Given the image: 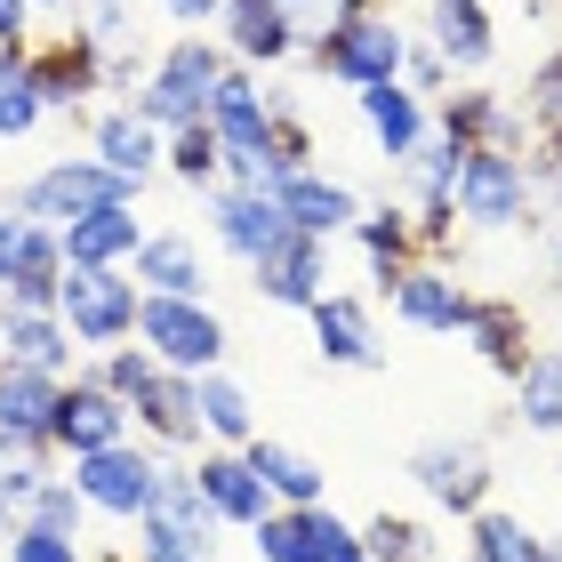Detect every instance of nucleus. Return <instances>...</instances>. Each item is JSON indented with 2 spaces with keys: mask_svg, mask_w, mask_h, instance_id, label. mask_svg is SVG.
<instances>
[{
  "mask_svg": "<svg viewBox=\"0 0 562 562\" xmlns=\"http://www.w3.org/2000/svg\"><path fill=\"white\" fill-rule=\"evenodd\" d=\"M130 434H137V411L81 362V378H65V402H57V434H48V450H57V458H89V450L130 442Z\"/></svg>",
  "mask_w": 562,
  "mask_h": 562,
  "instance_id": "nucleus-12",
  "label": "nucleus"
},
{
  "mask_svg": "<svg viewBox=\"0 0 562 562\" xmlns=\"http://www.w3.org/2000/svg\"><path fill=\"white\" fill-rule=\"evenodd\" d=\"M515 426L562 442V346H539L522 362V378H515Z\"/></svg>",
  "mask_w": 562,
  "mask_h": 562,
  "instance_id": "nucleus-32",
  "label": "nucleus"
},
{
  "mask_svg": "<svg viewBox=\"0 0 562 562\" xmlns=\"http://www.w3.org/2000/svg\"><path fill=\"white\" fill-rule=\"evenodd\" d=\"M273 201L290 210V225L297 234H314V241H338V234H353L362 225V210L370 201L346 186V177H329V169H297V177H281L273 186Z\"/></svg>",
  "mask_w": 562,
  "mask_h": 562,
  "instance_id": "nucleus-19",
  "label": "nucleus"
},
{
  "mask_svg": "<svg viewBox=\"0 0 562 562\" xmlns=\"http://www.w3.org/2000/svg\"><path fill=\"white\" fill-rule=\"evenodd\" d=\"M305 322H314V353H322L329 370H386V346H378V322H370L362 297L329 290Z\"/></svg>",
  "mask_w": 562,
  "mask_h": 562,
  "instance_id": "nucleus-24",
  "label": "nucleus"
},
{
  "mask_svg": "<svg viewBox=\"0 0 562 562\" xmlns=\"http://www.w3.org/2000/svg\"><path fill=\"white\" fill-rule=\"evenodd\" d=\"M402 474L418 482V498L434 506V515H458V522H474L482 506H491V450L474 442V434H434V442H418L411 458H402Z\"/></svg>",
  "mask_w": 562,
  "mask_h": 562,
  "instance_id": "nucleus-8",
  "label": "nucleus"
},
{
  "mask_svg": "<svg viewBox=\"0 0 562 562\" xmlns=\"http://www.w3.org/2000/svg\"><path fill=\"white\" fill-rule=\"evenodd\" d=\"M57 402H65V378L57 370L0 362V434H9V442L48 450V434H57Z\"/></svg>",
  "mask_w": 562,
  "mask_h": 562,
  "instance_id": "nucleus-23",
  "label": "nucleus"
},
{
  "mask_svg": "<svg viewBox=\"0 0 562 562\" xmlns=\"http://www.w3.org/2000/svg\"><path fill=\"white\" fill-rule=\"evenodd\" d=\"M0 305H9V290H0Z\"/></svg>",
  "mask_w": 562,
  "mask_h": 562,
  "instance_id": "nucleus-54",
  "label": "nucleus"
},
{
  "mask_svg": "<svg viewBox=\"0 0 562 562\" xmlns=\"http://www.w3.org/2000/svg\"><path fill=\"white\" fill-rule=\"evenodd\" d=\"M9 547V562H89L81 539H65V530H41V522H24L16 539H0Z\"/></svg>",
  "mask_w": 562,
  "mask_h": 562,
  "instance_id": "nucleus-43",
  "label": "nucleus"
},
{
  "mask_svg": "<svg viewBox=\"0 0 562 562\" xmlns=\"http://www.w3.org/2000/svg\"><path fill=\"white\" fill-rule=\"evenodd\" d=\"M353 241H362V258H370V273H378V290L402 273V266H418V210H362V225H353Z\"/></svg>",
  "mask_w": 562,
  "mask_h": 562,
  "instance_id": "nucleus-31",
  "label": "nucleus"
},
{
  "mask_svg": "<svg viewBox=\"0 0 562 562\" xmlns=\"http://www.w3.org/2000/svg\"><path fill=\"white\" fill-rule=\"evenodd\" d=\"M426 41L450 57L458 81H482L498 65V24L482 0H426Z\"/></svg>",
  "mask_w": 562,
  "mask_h": 562,
  "instance_id": "nucleus-22",
  "label": "nucleus"
},
{
  "mask_svg": "<svg viewBox=\"0 0 562 562\" xmlns=\"http://www.w3.org/2000/svg\"><path fill=\"white\" fill-rule=\"evenodd\" d=\"M467 346L506 378V386H515L522 362L539 353V346H530V322H522V305H515V297H482V305H474V322H467Z\"/></svg>",
  "mask_w": 562,
  "mask_h": 562,
  "instance_id": "nucleus-29",
  "label": "nucleus"
},
{
  "mask_svg": "<svg viewBox=\"0 0 562 562\" xmlns=\"http://www.w3.org/2000/svg\"><path fill=\"white\" fill-rule=\"evenodd\" d=\"M249 281H258L266 305H290V314H314V305L329 297V241L314 234H281L258 266H249Z\"/></svg>",
  "mask_w": 562,
  "mask_h": 562,
  "instance_id": "nucleus-15",
  "label": "nucleus"
},
{
  "mask_svg": "<svg viewBox=\"0 0 562 562\" xmlns=\"http://www.w3.org/2000/svg\"><path fill=\"white\" fill-rule=\"evenodd\" d=\"M386 305H394L402 329H426V338H467V322H474L482 297H474L442 258H418V266H402V273L386 281Z\"/></svg>",
  "mask_w": 562,
  "mask_h": 562,
  "instance_id": "nucleus-11",
  "label": "nucleus"
},
{
  "mask_svg": "<svg viewBox=\"0 0 562 562\" xmlns=\"http://www.w3.org/2000/svg\"><path fill=\"white\" fill-rule=\"evenodd\" d=\"M169 24H186V33H217V16H225V0H161Z\"/></svg>",
  "mask_w": 562,
  "mask_h": 562,
  "instance_id": "nucleus-45",
  "label": "nucleus"
},
{
  "mask_svg": "<svg viewBox=\"0 0 562 562\" xmlns=\"http://www.w3.org/2000/svg\"><path fill=\"white\" fill-rule=\"evenodd\" d=\"M467 554L474 562H554V539H539L522 515H506V506H482L467 522Z\"/></svg>",
  "mask_w": 562,
  "mask_h": 562,
  "instance_id": "nucleus-33",
  "label": "nucleus"
},
{
  "mask_svg": "<svg viewBox=\"0 0 562 562\" xmlns=\"http://www.w3.org/2000/svg\"><path fill=\"white\" fill-rule=\"evenodd\" d=\"M16 530H24V498L0 491V539H16Z\"/></svg>",
  "mask_w": 562,
  "mask_h": 562,
  "instance_id": "nucleus-50",
  "label": "nucleus"
},
{
  "mask_svg": "<svg viewBox=\"0 0 562 562\" xmlns=\"http://www.w3.org/2000/svg\"><path fill=\"white\" fill-rule=\"evenodd\" d=\"M65 234L57 225H24V249H16V273H9V305H57L65 290Z\"/></svg>",
  "mask_w": 562,
  "mask_h": 562,
  "instance_id": "nucleus-30",
  "label": "nucleus"
},
{
  "mask_svg": "<svg viewBox=\"0 0 562 562\" xmlns=\"http://www.w3.org/2000/svg\"><path fill=\"white\" fill-rule=\"evenodd\" d=\"M530 153H539V177H547V210L562 217V137H539Z\"/></svg>",
  "mask_w": 562,
  "mask_h": 562,
  "instance_id": "nucleus-48",
  "label": "nucleus"
},
{
  "mask_svg": "<svg viewBox=\"0 0 562 562\" xmlns=\"http://www.w3.org/2000/svg\"><path fill=\"white\" fill-rule=\"evenodd\" d=\"M24 225L33 217H16L9 201H0V290H9V273H16V249H24Z\"/></svg>",
  "mask_w": 562,
  "mask_h": 562,
  "instance_id": "nucleus-46",
  "label": "nucleus"
},
{
  "mask_svg": "<svg viewBox=\"0 0 562 562\" xmlns=\"http://www.w3.org/2000/svg\"><path fill=\"white\" fill-rule=\"evenodd\" d=\"M153 297H210V258H201V241L193 234H177V225H161L145 249H137V266H130Z\"/></svg>",
  "mask_w": 562,
  "mask_h": 562,
  "instance_id": "nucleus-27",
  "label": "nucleus"
},
{
  "mask_svg": "<svg viewBox=\"0 0 562 562\" xmlns=\"http://www.w3.org/2000/svg\"><path fill=\"white\" fill-rule=\"evenodd\" d=\"M33 9H41V16H65V9H81V0H33Z\"/></svg>",
  "mask_w": 562,
  "mask_h": 562,
  "instance_id": "nucleus-51",
  "label": "nucleus"
},
{
  "mask_svg": "<svg viewBox=\"0 0 562 562\" xmlns=\"http://www.w3.org/2000/svg\"><path fill=\"white\" fill-rule=\"evenodd\" d=\"M217 41L234 48V65H249V72H273V65L305 57V33L290 24V9H281V0H225Z\"/></svg>",
  "mask_w": 562,
  "mask_h": 562,
  "instance_id": "nucleus-18",
  "label": "nucleus"
},
{
  "mask_svg": "<svg viewBox=\"0 0 562 562\" xmlns=\"http://www.w3.org/2000/svg\"><path fill=\"white\" fill-rule=\"evenodd\" d=\"M24 522H41V530H65V539H89V498H81V482L72 474H48L33 506H24Z\"/></svg>",
  "mask_w": 562,
  "mask_h": 562,
  "instance_id": "nucleus-39",
  "label": "nucleus"
},
{
  "mask_svg": "<svg viewBox=\"0 0 562 562\" xmlns=\"http://www.w3.org/2000/svg\"><path fill=\"white\" fill-rule=\"evenodd\" d=\"M225 72H234V48H225L217 33H177L161 57H153L145 81L121 97V105H137L161 137H177V130H193V121H210Z\"/></svg>",
  "mask_w": 562,
  "mask_h": 562,
  "instance_id": "nucleus-1",
  "label": "nucleus"
},
{
  "mask_svg": "<svg viewBox=\"0 0 562 562\" xmlns=\"http://www.w3.org/2000/svg\"><path fill=\"white\" fill-rule=\"evenodd\" d=\"M33 81H41L48 113H81L89 121V97L105 89V48H97L81 24H72L65 41H33Z\"/></svg>",
  "mask_w": 562,
  "mask_h": 562,
  "instance_id": "nucleus-14",
  "label": "nucleus"
},
{
  "mask_svg": "<svg viewBox=\"0 0 562 562\" xmlns=\"http://www.w3.org/2000/svg\"><path fill=\"white\" fill-rule=\"evenodd\" d=\"M249 467H258V482L273 491V506H329V467L322 458H305L290 442H273V434H258V442L241 450Z\"/></svg>",
  "mask_w": 562,
  "mask_h": 562,
  "instance_id": "nucleus-28",
  "label": "nucleus"
},
{
  "mask_svg": "<svg viewBox=\"0 0 562 562\" xmlns=\"http://www.w3.org/2000/svg\"><path fill=\"white\" fill-rule=\"evenodd\" d=\"M442 562H474V554H442Z\"/></svg>",
  "mask_w": 562,
  "mask_h": 562,
  "instance_id": "nucleus-52",
  "label": "nucleus"
},
{
  "mask_svg": "<svg viewBox=\"0 0 562 562\" xmlns=\"http://www.w3.org/2000/svg\"><path fill=\"white\" fill-rule=\"evenodd\" d=\"M362 547H370V562H442V547H434V530L418 515H370Z\"/></svg>",
  "mask_w": 562,
  "mask_h": 562,
  "instance_id": "nucleus-38",
  "label": "nucleus"
},
{
  "mask_svg": "<svg viewBox=\"0 0 562 562\" xmlns=\"http://www.w3.org/2000/svg\"><path fill=\"white\" fill-rule=\"evenodd\" d=\"M130 562H217V530H186L169 515L130 522Z\"/></svg>",
  "mask_w": 562,
  "mask_h": 562,
  "instance_id": "nucleus-36",
  "label": "nucleus"
},
{
  "mask_svg": "<svg viewBox=\"0 0 562 562\" xmlns=\"http://www.w3.org/2000/svg\"><path fill=\"white\" fill-rule=\"evenodd\" d=\"M362 562H370V554H362Z\"/></svg>",
  "mask_w": 562,
  "mask_h": 562,
  "instance_id": "nucleus-55",
  "label": "nucleus"
},
{
  "mask_svg": "<svg viewBox=\"0 0 562 562\" xmlns=\"http://www.w3.org/2000/svg\"><path fill=\"white\" fill-rule=\"evenodd\" d=\"M81 130H89V153H97V161L121 169L137 193H145V177H161V169H169V137L153 130L137 105H97Z\"/></svg>",
  "mask_w": 562,
  "mask_h": 562,
  "instance_id": "nucleus-17",
  "label": "nucleus"
},
{
  "mask_svg": "<svg viewBox=\"0 0 562 562\" xmlns=\"http://www.w3.org/2000/svg\"><path fill=\"white\" fill-rule=\"evenodd\" d=\"M161 467L169 458L145 442V434H130V442H113V450H89V458H72V482H81V498H89V515H105V522H145L153 515V498H161Z\"/></svg>",
  "mask_w": 562,
  "mask_h": 562,
  "instance_id": "nucleus-7",
  "label": "nucleus"
},
{
  "mask_svg": "<svg viewBox=\"0 0 562 562\" xmlns=\"http://www.w3.org/2000/svg\"><path fill=\"white\" fill-rule=\"evenodd\" d=\"M402 81H411V89L426 97V105H442L458 72H450V57H442V48H434V41H411V65H402Z\"/></svg>",
  "mask_w": 562,
  "mask_h": 562,
  "instance_id": "nucleus-44",
  "label": "nucleus"
},
{
  "mask_svg": "<svg viewBox=\"0 0 562 562\" xmlns=\"http://www.w3.org/2000/svg\"><path fill=\"white\" fill-rule=\"evenodd\" d=\"M258 562H362V530H353L338 506H273V515L249 530Z\"/></svg>",
  "mask_w": 562,
  "mask_h": 562,
  "instance_id": "nucleus-9",
  "label": "nucleus"
},
{
  "mask_svg": "<svg viewBox=\"0 0 562 562\" xmlns=\"http://www.w3.org/2000/svg\"><path fill=\"white\" fill-rule=\"evenodd\" d=\"M137 305H145V281L130 266H72L65 290H57V314L72 329L81 353H113L137 338Z\"/></svg>",
  "mask_w": 562,
  "mask_h": 562,
  "instance_id": "nucleus-4",
  "label": "nucleus"
},
{
  "mask_svg": "<svg viewBox=\"0 0 562 562\" xmlns=\"http://www.w3.org/2000/svg\"><path fill=\"white\" fill-rule=\"evenodd\" d=\"M113 201H137V186L121 169H105L97 153H57V161H41L9 193V210L33 217V225H72V217H89V210H113Z\"/></svg>",
  "mask_w": 562,
  "mask_h": 562,
  "instance_id": "nucleus-3",
  "label": "nucleus"
},
{
  "mask_svg": "<svg viewBox=\"0 0 562 562\" xmlns=\"http://www.w3.org/2000/svg\"><path fill=\"white\" fill-rule=\"evenodd\" d=\"M193 474H201V498L217 506L225 530H258V522L273 515V491L258 482V467H249L241 450H217V442H210V450L193 458Z\"/></svg>",
  "mask_w": 562,
  "mask_h": 562,
  "instance_id": "nucleus-25",
  "label": "nucleus"
},
{
  "mask_svg": "<svg viewBox=\"0 0 562 562\" xmlns=\"http://www.w3.org/2000/svg\"><path fill=\"white\" fill-rule=\"evenodd\" d=\"M48 121V105H41V81H33V41L24 48H0V145L9 137H33Z\"/></svg>",
  "mask_w": 562,
  "mask_h": 562,
  "instance_id": "nucleus-35",
  "label": "nucleus"
},
{
  "mask_svg": "<svg viewBox=\"0 0 562 562\" xmlns=\"http://www.w3.org/2000/svg\"><path fill=\"white\" fill-rule=\"evenodd\" d=\"M201 426H210L217 450H249L258 442V402L241 394V378H225V370L201 378Z\"/></svg>",
  "mask_w": 562,
  "mask_h": 562,
  "instance_id": "nucleus-34",
  "label": "nucleus"
},
{
  "mask_svg": "<svg viewBox=\"0 0 562 562\" xmlns=\"http://www.w3.org/2000/svg\"><path fill=\"white\" fill-rule=\"evenodd\" d=\"M353 105H362V121H370V137H378V153H386V169H394V177L426 153V137H434V105H426V97H418L411 81L362 89Z\"/></svg>",
  "mask_w": 562,
  "mask_h": 562,
  "instance_id": "nucleus-20",
  "label": "nucleus"
},
{
  "mask_svg": "<svg viewBox=\"0 0 562 562\" xmlns=\"http://www.w3.org/2000/svg\"><path fill=\"white\" fill-rule=\"evenodd\" d=\"M57 234H65V266H137L153 225H145L137 201H113V210H89V217L57 225Z\"/></svg>",
  "mask_w": 562,
  "mask_h": 562,
  "instance_id": "nucleus-26",
  "label": "nucleus"
},
{
  "mask_svg": "<svg viewBox=\"0 0 562 562\" xmlns=\"http://www.w3.org/2000/svg\"><path fill=\"white\" fill-rule=\"evenodd\" d=\"M137 346L161 370H186V378H210V370H225V353H234L225 322L210 314V297H153V290L137 305Z\"/></svg>",
  "mask_w": 562,
  "mask_h": 562,
  "instance_id": "nucleus-6",
  "label": "nucleus"
},
{
  "mask_svg": "<svg viewBox=\"0 0 562 562\" xmlns=\"http://www.w3.org/2000/svg\"><path fill=\"white\" fill-rule=\"evenodd\" d=\"M169 177H177V186H193V193L225 186V137L210 130V121H193V130L169 137Z\"/></svg>",
  "mask_w": 562,
  "mask_h": 562,
  "instance_id": "nucleus-37",
  "label": "nucleus"
},
{
  "mask_svg": "<svg viewBox=\"0 0 562 562\" xmlns=\"http://www.w3.org/2000/svg\"><path fill=\"white\" fill-rule=\"evenodd\" d=\"M554 562H562V539H554Z\"/></svg>",
  "mask_w": 562,
  "mask_h": 562,
  "instance_id": "nucleus-53",
  "label": "nucleus"
},
{
  "mask_svg": "<svg viewBox=\"0 0 562 562\" xmlns=\"http://www.w3.org/2000/svg\"><path fill=\"white\" fill-rule=\"evenodd\" d=\"M201 210H210V241L225 249V258H241V266H258L281 234H297L290 210H281L273 193H258V186H210Z\"/></svg>",
  "mask_w": 562,
  "mask_h": 562,
  "instance_id": "nucleus-13",
  "label": "nucleus"
},
{
  "mask_svg": "<svg viewBox=\"0 0 562 562\" xmlns=\"http://www.w3.org/2000/svg\"><path fill=\"white\" fill-rule=\"evenodd\" d=\"M522 113H530V130H539V137H562V48L522 81Z\"/></svg>",
  "mask_w": 562,
  "mask_h": 562,
  "instance_id": "nucleus-41",
  "label": "nucleus"
},
{
  "mask_svg": "<svg viewBox=\"0 0 562 562\" xmlns=\"http://www.w3.org/2000/svg\"><path fill=\"white\" fill-rule=\"evenodd\" d=\"M89 370L105 378V386H113L121 402H130V411L153 394V378H161V362H153V353H145L137 338H130V346H113V353H89Z\"/></svg>",
  "mask_w": 562,
  "mask_h": 562,
  "instance_id": "nucleus-40",
  "label": "nucleus"
},
{
  "mask_svg": "<svg viewBox=\"0 0 562 562\" xmlns=\"http://www.w3.org/2000/svg\"><path fill=\"white\" fill-rule=\"evenodd\" d=\"M547 281H554V290H562V217L547 225Z\"/></svg>",
  "mask_w": 562,
  "mask_h": 562,
  "instance_id": "nucleus-49",
  "label": "nucleus"
},
{
  "mask_svg": "<svg viewBox=\"0 0 562 562\" xmlns=\"http://www.w3.org/2000/svg\"><path fill=\"white\" fill-rule=\"evenodd\" d=\"M290 89H266V72H249L234 65L225 72V89H217V105H210V130L225 137V153H249V161H266V153L281 145V121H290Z\"/></svg>",
  "mask_w": 562,
  "mask_h": 562,
  "instance_id": "nucleus-10",
  "label": "nucleus"
},
{
  "mask_svg": "<svg viewBox=\"0 0 562 562\" xmlns=\"http://www.w3.org/2000/svg\"><path fill=\"white\" fill-rule=\"evenodd\" d=\"M458 225H474V234H530V225H547L539 153L474 145L467 169H458Z\"/></svg>",
  "mask_w": 562,
  "mask_h": 562,
  "instance_id": "nucleus-2",
  "label": "nucleus"
},
{
  "mask_svg": "<svg viewBox=\"0 0 562 562\" xmlns=\"http://www.w3.org/2000/svg\"><path fill=\"white\" fill-rule=\"evenodd\" d=\"M137 434L161 458H201V450H210V426H201V378H186V370L153 378V394L137 402Z\"/></svg>",
  "mask_w": 562,
  "mask_h": 562,
  "instance_id": "nucleus-16",
  "label": "nucleus"
},
{
  "mask_svg": "<svg viewBox=\"0 0 562 562\" xmlns=\"http://www.w3.org/2000/svg\"><path fill=\"white\" fill-rule=\"evenodd\" d=\"M281 9H290V24L305 41H322V33H338V24H353V16H370L378 0H281Z\"/></svg>",
  "mask_w": 562,
  "mask_h": 562,
  "instance_id": "nucleus-42",
  "label": "nucleus"
},
{
  "mask_svg": "<svg viewBox=\"0 0 562 562\" xmlns=\"http://www.w3.org/2000/svg\"><path fill=\"white\" fill-rule=\"evenodd\" d=\"M33 0H0V48H24V41H33Z\"/></svg>",
  "mask_w": 562,
  "mask_h": 562,
  "instance_id": "nucleus-47",
  "label": "nucleus"
},
{
  "mask_svg": "<svg viewBox=\"0 0 562 562\" xmlns=\"http://www.w3.org/2000/svg\"><path fill=\"white\" fill-rule=\"evenodd\" d=\"M0 362H33L57 378H81V346L57 305H0Z\"/></svg>",
  "mask_w": 562,
  "mask_h": 562,
  "instance_id": "nucleus-21",
  "label": "nucleus"
},
{
  "mask_svg": "<svg viewBox=\"0 0 562 562\" xmlns=\"http://www.w3.org/2000/svg\"><path fill=\"white\" fill-rule=\"evenodd\" d=\"M305 65L322 72V81H338V89H386L402 81V65H411V33L386 16V9H370V16H353L338 24V33H322V41H305Z\"/></svg>",
  "mask_w": 562,
  "mask_h": 562,
  "instance_id": "nucleus-5",
  "label": "nucleus"
}]
</instances>
